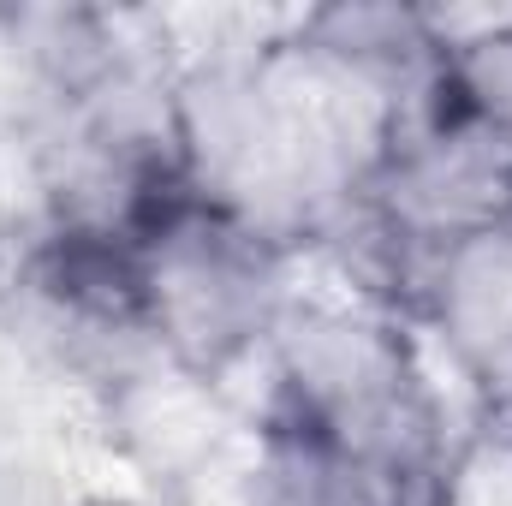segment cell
<instances>
[{
    "instance_id": "52a82bcc",
    "label": "cell",
    "mask_w": 512,
    "mask_h": 506,
    "mask_svg": "<svg viewBox=\"0 0 512 506\" xmlns=\"http://www.w3.org/2000/svg\"><path fill=\"white\" fill-rule=\"evenodd\" d=\"M12 328V286H6V256H0V334Z\"/></svg>"
},
{
    "instance_id": "7a4b0ae2",
    "label": "cell",
    "mask_w": 512,
    "mask_h": 506,
    "mask_svg": "<svg viewBox=\"0 0 512 506\" xmlns=\"http://www.w3.org/2000/svg\"><path fill=\"white\" fill-rule=\"evenodd\" d=\"M304 280V256L239 215L167 191L137 227V310L143 340L173 376L233 393L262 370V352Z\"/></svg>"
},
{
    "instance_id": "8992f818",
    "label": "cell",
    "mask_w": 512,
    "mask_h": 506,
    "mask_svg": "<svg viewBox=\"0 0 512 506\" xmlns=\"http://www.w3.org/2000/svg\"><path fill=\"white\" fill-rule=\"evenodd\" d=\"M429 102L512 149V12L447 18V48Z\"/></svg>"
},
{
    "instance_id": "3957f363",
    "label": "cell",
    "mask_w": 512,
    "mask_h": 506,
    "mask_svg": "<svg viewBox=\"0 0 512 506\" xmlns=\"http://www.w3.org/2000/svg\"><path fill=\"white\" fill-rule=\"evenodd\" d=\"M405 316L441 381L471 399L477 423H512V221L477 227L423 256Z\"/></svg>"
},
{
    "instance_id": "5b68a950",
    "label": "cell",
    "mask_w": 512,
    "mask_h": 506,
    "mask_svg": "<svg viewBox=\"0 0 512 506\" xmlns=\"http://www.w3.org/2000/svg\"><path fill=\"white\" fill-rule=\"evenodd\" d=\"M221 506H411L376 465L340 441L251 411L221 471Z\"/></svg>"
},
{
    "instance_id": "6da1fadb",
    "label": "cell",
    "mask_w": 512,
    "mask_h": 506,
    "mask_svg": "<svg viewBox=\"0 0 512 506\" xmlns=\"http://www.w3.org/2000/svg\"><path fill=\"white\" fill-rule=\"evenodd\" d=\"M256 381V411L340 441L411 506L435 501V483L471 429L453 423V387L411 316L316 268H304L280 310Z\"/></svg>"
},
{
    "instance_id": "277c9868",
    "label": "cell",
    "mask_w": 512,
    "mask_h": 506,
    "mask_svg": "<svg viewBox=\"0 0 512 506\" xmlns=\"http://www.w3.org/2000/svg\"><path fill=\"white\" fill-rule=\"evenodd\" d=\"M286 42L328 66L334 78L370 90L376 102L417 114L435 90L447 18L423 6H382V0H340L286 18Z\"/></svg>"
}]
</instances>
